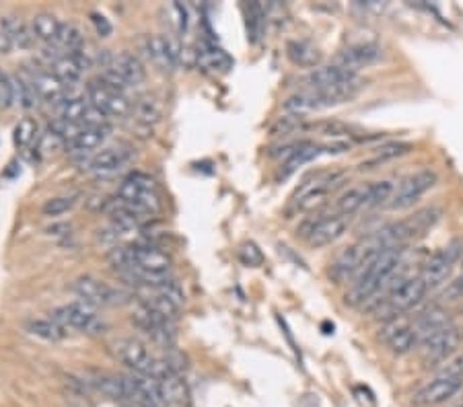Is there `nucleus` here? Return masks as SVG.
I'll return each instance as SVG.
<instances>
[{
  "label": "nucleus",
  "instance_id": "obj_26",
  "mask_svg": "<svg viewBox=\"0 0 463 407\" xmlns=\"http://www.w3.org/2000/svg\"><path fill=\"white\" fill-rule=\"evenodd\" d=\"M107 134H109L107 124H105V126H89V128L85 126V128L81 130V134H79L72 142H68L66 146H68L72 153L87 155V153L95 150L97 146H101V142L107 138Z\"/></svg>",
  "mask_w": 463,
  "mask_h": 407
},
{
  "label": "nucleus",
  "instance_id": "obj_30",
  "mask_svg": "<svg viewBox=\"0 0 463 407\" xmlns=\"http://www.w3.org/2000/svg\"><path fill=\"white\" fill-rule=\"evenodd\" d=\"M25 331L31 333V335H36V337H40V339H46V341H60V339H64L66 333H68V331H66L60 323H56L52 317H50V319H29V321L25 323Z\"/></svg>",
  "mask_w": 463,
  "mask_h": 407
},
{
  "label": "nucleus",
  "instance_id": "obj_41",
  "mask_svg": "<svg viewBox=\"0 0 463 407\" xmlns=\"http://www.w3.org/2000/svg\"><path fill=\"white\" fill-rule=\"evenodd\" d=\"M64 146H66V142L58 134H54L52 130H48L46 134H42L40 144H38L40 153H44V155H54V153L62 150Z\"/></svg>",
  "mask_w": 463,
  "mask_h": 407
},
{
  "label": "nucleus",
  "instance_id": "obj_46",
  "mask_svg": "<svg viewBox=\"0 0 463 407\" xmlns=\"http://www.w3.org/2000/svg\"><path fill=\"white\" fill-rule=\"evenodd\" d=\"M13 48H15V44H13L11 36L5 34V31H0V54H9Z\"/></svg>",
  "mask_w": 463,
  "mask_h": 407
},
{
  "label": "nucleus",
  "instance_id": "obj_35",
  "mask_svg": "<svg viewBox=\"0 0 463 407\" xmlns=\"http://www.w3.org/2000/svg\"><path fill=\"white\" fill-rule=\"evenodd\" d=\"M56 46L68 50V54L81 50L85 46V36H83L81 27L75 25V23H62L60 25V34L56 38Z\"/></svg>",
  "mask_w": 463,
  "mask_h": 407
},
{
  "label": "nucleus",
  "instance_id": "obj_7",
  "mask_svg": "<svg viewBox=\"0 0 463 407\" xmlns=\"http://www.w3.org/2000/svg\"><path fill=\"white\" fill-rule=\"evenodd\" d=\"M118 198L146 214H157L161 210V196L157 192L155 179L146 173H130L118 187Z\"/></svg>",
  "mask_w": 463,
  "mask_h": 407
},
{
  "label": "nucleus",
  "instance_id": "obj_39",
  "mask_svg": "<svg viewBox=\"0 0 463 407\" xmlns=\"http://www.w3.org/2000/svg\"><path fill=\"white\" fill-rule=\"evenodd\" d=\"M38 138V124L31 118H25L19 122V126L15 128V144L19 148H27L34 144V140Z\"/></svg>",
  "mask_w": 463,
  "mask_h": 407
},
{
  "label": "nucleus",
  "instance_id": "obj_23",
  "mask_svg": "<svg viewBox=\"0 0 463 407\" xmlns=\"http://www.w3.org/2000/svg\"><path fill=\"white\" fill-rule=\"evenodd\" d=\"M414 150V144L412 142H401V140H393V142H385L381 144L379 148H375V153L365 159L360 163V169H375L383 163H389V161H395V159H401L406 155H410Z\"/></svg>",
  "mask_w": 463,
  "mask_h": 407
},
{
  "label": "nucleus",
  "instance_id": "obj_45",
  "mask_svg": "<svg viewBox=\"0 0 463 407\" xmlns=\"http://www.w3.org/2000/svg\"><path fill=\"white\" fill-rule=\"evenodd\" d=\"M91 23L95 25V31H97V36H101V38H109L111 31H114L111 23H109L107 17L101 15V13H91Z\"/></svg>",
  "mask_w": 463,
  "mask_h": 407
},
{
  "label": "nucleus",
  "instance_id": "obj_27",
  "mask_svg": "<svg viewBox=\"0 0 463 407\" xmlns=\"http://www.w3.org/2000/svg\"><path fill=\"white\" fill-rule=\"evenodd\" d=\"M287 56L291 58L293 64L301 66V68H317L319 60H321V54L315 46H311L309 42H299V40H293L287 44Z\"/></svg>",
  "mask_w": 463,
  "mask_h": 407
},
{
  "label": "nucleus",
  "instance_id": "obj_9",
  "mask_svg": "<svg viewBox=\"0 0 463 407\" xmlns=\"http://www.w3.org/2000/svg\"><path fill=\"white\" fill-rule=\"evenodd\" d=\"M52 319L56 323H60L66 331L75 329V331H83L89 335H101L107 331V323L103 319H99L95 306L83 302V300H75V302L54 308Z\"/></svg>",
  "mask_w": 463,
  "mask_h": 407
},
{
  "label": "nucleus",
  "instance_id": "obj_15",
  "mask_svg": "<svg viewBox=\"0 0 463 407\" xmlns=\"http://www.w3.org/2000/svg\"><path fill=\"white\" fill-rule=\"evenodd\" d=\"M463 389V376L453 374H436L432 380H428L424 386H420L414 393V405L416 407H436L453 399Z\"/></svg>",
  "mask_w": 463,
  "mask_h": 407
},
{
  "label": "nucleus",
  "instance_id": "obj_36",
  "mask_svg": "<svg viewBox=\"0 0 463 407\" xmlns=\"http://www.w3.org/2000/svg\"><path fill=\"white\" fill-rule=\"evenodd\" d=\"M198 62L204 68H212V70H226L230 64H233L222 50H218V48H214L210 44L202 46V50L198 52Z\"/></svg>",
  "mask_w": 463,
  "mask_h": 407
},
{
  "label": "nucleus",
  "instance_id": "obj_47",
  "mask_svg": "<svg viewBox=\"0 0 463 407\" xmlns=\"http://www.w3.org/2000/svg\"><path fill=\"white\" fill-rule=\"evenodd\" d=\"M459 263H461V270H463V253H461V261Z\"/></svg>",
  "mask_w": 463,
  "mask_h": 407
},
{
  "label": "nucleus",
  "instance_id": "obj_2",
  "mask_svg": "<svg viewBox=\"0 0 463 407\" xmlns=\"http://www.w3.org/2000/svg\"><path fill=\"white\" fill-rule=\"evenodd\" d=\"M362 89H365V81L360 77L350 81V83H344V85H338V87H332V89H323V91L303 89V91L291 95L282 103V109L289 116L303 118L305 114H311V111H321V109H328V107L348 103L354 97H358V93Z\"/></svg>",
  "mask_w": 463,
  "mask_h": 407
},
{
  "label": "nucleus",
  "instance_id": "obj_28",
  "mask_svg": "<svg viewBox=\"0 0 463 407\" xmlns=\"http://www.w3.org/2000/svg\"><path fill=\"white\" fill-rule=\"evenodd\" d=\"M0 31L9 34L11 40H13V44H15V48H19V50H29L34 46V42H36L34 31L21 19H17V17L0 19Z\"/></svg>",
  "mask_w": 463,
  "mask_h": 407
},
{
  "label": "nucleus",
  "instance_id": "obj_11",
  "mask_svg": "<svg viewBox=\"0 0 463 407\" xmlns=\"http://www.w3.org/2000/svg\"><path fill=\"white\" fill-rule=\"evenodd\" d=\"M461 253H463V243L461 241H453L445 247H438L422 265L420 270V278L424 280V284L428 286V290H434L442 284L449 282V276L453 274V267L461 261Z\"/></svg>",
  "mask_w": 463,
  "mask_h": 407
},
{
  "label": "nucleus",
  "instance_id": "obj_19",
  "mask_svg": "<svg viewBox=\"0 0 463 407\" xmlns=\"http://www.w3.org/2000/svg\"><path fill=\"white\" fill-rule=\"evenodd\" d=\"M358 79L356 73H350L338 64H328V66H317L313 68L307 77H305V89H311V91H323V89H332V87H338V85H344V83H350Z\"/></svg>",
  "mask_w": 463,
  "mask_h": 407
},
{
  "label": "nucleus",
  "instance_id": "obj_12",
  "mask_svg": "<svg viewBox=\"0 0 463 407\" xmlns=\"http://www.w3.org/2000/svg\"><path fill=\"white\" fill-rule=\"evenodd\" d=\"M116 360L126 364L132 372L153 376L155 368L159 364V358L150 354L146 343H142L138 337H118L109 343L107 347Z\"/></svg>",
  "mask_w": 463,
  "mask_h": 407
},
{
  "label": "nucleus",
  "instance_id": "obj_24",
  "mask_svg": "<svg viewBox=\"0 0 463 407\" xmlns=\"http://www.w3.org/2000/svg\"><path fill=\"white\" fill-rule=\"evenodd\" d=\"M159 386H161V395H163V401L167 407H187L189 393L179 374L171 372V374L159 378Z\"/></svg>",
  "mask_w": 463,
  "mask_h": 407
},
{
  "label": "nucleus",
  "instance_id": "obj_3",
  "mask_svg": "<svg viewBox=\"0 0 463 407\" xmlns=\"http://www.w3.org/2000/svg\"><path fill=\"white\" fill-rule=\"evenodd\" d=\"M428 286L424 284V280L420 276H404L399 278L395 284H391V288L385 292V298L379 300L373 308L377 311H385L387 313V321L401 317L404 313L412 311L414 306H418L426 294H428Z\"/></svg>",
  "mask_w": 463,
  "mask_h": 407
},
{
  "label": "nucleus",
  "instance_id": "obj_20",
  "mask_svg": "<svg viewBox=\"0 0 463 407\" xmlns=\"http://www.w3.org/2000/svg\"><path fill=\"white\" fill-rule=\"evenodd\" d=\"M132 159H134V150L130 146H109L93 155L91 161L87 163V169L93 173L109 175L126 167Z\"/></svg>",
  "mask_w": 463,
  "mask_h": 407
},
{
  "label": "nucleus",
  "instance_id": "obj_31",
  "mask_svg": "<svg viewBox=\"0 0 463 407\" xmlns=\"http://www.w3.org/2000/svg\"><path fill=\"white\" fill-rule=\"evenodd\" d=\"M89 99L85 97H66L62 103L56 105V111H58V120H64V122H70V124H81L83 126V120H85V114L89 109Z\"/></svg>",
  "mask_w": 463,
  "mask_h": 407
},
{
  "label": "nucleus",
  "instance_id": "obj_13",
  "mask_svg": "<svg viewBox=\"0 0 463 407\" xmlns=\"http://www.w3.org/2000/svg\"><path fill=\"white\" fill-rule=\"evenodd\" d=\"M132 323L144 331L146 335H150L157 343L165 345V347H171L173 341H175V323L161 317L159 313H155L148 304H144L142 300H138L132 308Z\"/></svg>",
  "mask_w": 463,
  "mask_h": 407
},
{
  "label": "nucleus",
  "instance_id": "obj_18",
  "mask_svg": "<svg viewBox=\"0 0 463 407\" xmlns=\"http://www.w3.org/2000/svg\"><path fill=\"white\" fill-rule=\"evenodd\" d=\"M144 52L159 70H173L179 64V46L165 36H148L144 40Z\"/></svg>",
  "mask_w": 463,
  "mask_h": 407
},
{
  "label": "nucleus",
  "instance_id": "obj_43",
  "mask_svg": "<svg viewBox=\"0 0 463 407\" xmlns=\"http://www.w3.org/2000/svg\"><path fill=\"white\" fill-rule=\"evenodd\" d=\"M440 374H453V376H463V352H457L453 358H449L445 364L438 368Z\"/></svg>",
  "mask_w": 463,
  "mask_h": 407
},
{
  "label": "nucleus",
  "instance_id": "obj_38",
  "mask_svg": "<svg viewBox=\"0 0 463 407\" xmlns=\"http://www.w3.org/2000/svg\"><path fill=\"white\" fill-rule=\"evenodd\" d=\"M77 200H79V196H77V194L52 198V200H48V202L44 204L42 212H44V216H60V214H64V212L72 210V208H75V204H77Z\"/></svg>",
  "mask_w": 463,
  "mask_h": 407
},
{
  "label": "nucleus",
  "instance_id": "obj_29",
  "mask_svg": "<svg viewBox=\"0 0 463 407\" xmlns=\"http://www.w3.org/2000/svg\"><path fill=\"white\" fill-rule=\"evenodd\" d=\"M60 21L52 13H38L31 21V31L38 42L44 44H56V38L60 34Z\"/></svg>",
  "mask_w": 463,
  "mask_h": 407
},
{
  "label": "nucleus",
  "instance_id": "obj_4",
  "mask_svg": "<svg viewBox=\"0 0 463 407\" xmlns=\"http://www.w3.org/2000/svg\"><path fill=\"white\" fill-rule=\"evenodd\" d=\"M350 224H352V216H346V214H338V212L315 214L305 218L299 224L297 235L305 239L311 247H326L342 239L348 233Z\"/></svg>",
  "mask_w": 463,
  "mask_h": 407
},
{
  "label": "nucleus",
  "instance_id": "obj_10",
  "mask_svg": "<svg viewBox=\"0 0 463 407\" xmlns=\"http://www.w3.org/2000/svg\"><path fill=\"white\" fill-rule=\"evenodd\" d=\"M72 292L91 306H120L132 300V294L124 288L111 286L95 276H81L72 282Z\"/></svg>",
  "mask_w": 463,
  "mask_h": 407
},
{
  "label": "nucleus",
  "instance_id": "obj_17",
  "mask_svg": "<svg viewBox=\"0 0 463 407\" xmlns=\"http://www.w3.org/2000/svg\"><path fill=\"white\" fill-rule=\"evenodd\" d=\"M381 58H383V48L379 44L362 42V44H354V46L346 48L344 52H340V56L336 58V64L358 75L360 68H367V66L379 62Z\"/></svg>",
  "mask_w": 463,
  "mask_h": 407
},
{
  "label": "nucleus",
  "instance_id": "obj_21",
  "mask_svg": "<svg viewBox=\"0 0 463 407\" xmlns=\"http://www.w3.org/2000/svg\"><path fill=\"white\" fill-rule=\"evenodd\" d=\"M31 85L36 89V95L48 103H62L68 95H66V85L54 75V73H38L31 79Z\"/></svg>",
  "mask_w": 463,
  "mask_h": 407
},
{
  "label": "nucleus",
  "instance_id": "obj_42",
  "mask_svg": "<svg viewBox=\"0 0 463 407\" xmlns=\"http://www.w3.org/2000/svg\"><path fill=\"white\" fill-rule=\"evenodd\" d=\"M239 257H241V261L243 263H248V265H260L262 261H264V253L260 251V247L256 245V243H246L241 249H239Z\"/></svg>",
  "mask_w": 463,
  "mask_h": 407
},
{
  "label": "nucleus",
  "instance_id": "obj_34",
  "mask_svg": "<svg viewBox=\"0 0 463 407\" xmlns=\"http://www.w3.org/2000/svg\"><path fill=\"white\" fill-rule=\"evenodd\" d=\"M132 111H134L136 120H138L140 124H146V126L157 124V122L161 120V114H163L159 101H157L155 97H150V95L136 99V103L132 105Z\"/></svg>",
  "mask_w": 463,
  "mask_h": 407
},
{
  "label": "nucleus",
  "instance_id": "obj_25",
  "mask_svg": "<svg viewBox=\"0 0 463 407\" xmlns=\"http://www.w3.org/2000/svg\"><path fill=\"white\" fill-rule=\"evenodd\" d=\"M111 68H114V70H116L130 87H132V85H140V83H144V79H146V73H144L142 62H140L134 54H130V52L118 54V56L114 58Z\"/></svg>",
  "mask_w": 463,
  "mask_h": 407
},
{
  "label": "nucleus",
  "instance_id": "obj_1",
  "mask_svg": "<svg viewBox=\"0 0 463 407\" xmlns=\"http://www.w3.org/2000/svg\"><path fill=\"white\" fill-rule=\"evenodd\" d=\"M401 265H404V249H387L377 253L352 280L346 292V304L373 308L381 300V294L391 288V282L401 270Z\"/></svg>",
  "mask_w": 463,
  "mask_h": 407
},
{
  "label": "nucleus",
  "instance_id": "obj_33",
  "mask_svg": "<svg viewBox=\"0 0 463 407\" xmlns=\"http://www.w3.org/2000/svg\"><path fill=\"white\" fill-rule=\"evenodd\" d=\"M52 73L68 87V85H75V83H79V79L83 77V68H81V64L70 56V54H64L62 58H58L54 64H52Z\"/></svg>",
  "mask_w": 463,
  "mask_h": 407
},
{
  "label": "nucleus",
  "instance_id": "obj_16",
  "mask_svg": "<svg viewBox=\"0 0 463 407\" xmlns=\"http://www.w3.org/2000/svg\"><path fill=\"white\" fill-rule=\"evenodd\" d=\"M379 339L397 356H404V354H408V352H412L414 347L420 345V337H418L414 319L410 321V319H401V317L389 319L383 325Z\"/></svg>",
  "mask_w": 463,
  "mask_h": 407
},
{
  "label": "nucleus",
  "instance_id": "obj_37",
  "mask_svg": "<svg viewBox=\"0 0 463 407\" xmlns=\"http://www.w3.org/2000/svg\"><path fill=\"white\" fill-rule=\"evenodd\" d=\"M11 85H13V105L31 109L36 105V97H38L34 85L21 77H11Z\"/></svg>",
  "mask_w": 463,
  "mask_h": 407
},
{
  "label": "nucleus",
  "instance_id": "obj_22",
  "mask_svg": "<svg viewBox=\"0 0 463 407\" xmlns=\"http://www.w3.org/2000/svg\"><path fill=\"white\" fill-rule=\"evenodd\" d=\"M91 389L99 391L101 395L116 399V401H128V386L124 376L118 374H109V372H93L91 376L85 378Z\"/></svg>",
  "mask_w": 463,
  "mask_h": 407
},
{
  "label": "nucleus",
  "instance_id": "obj_14",
  "mask_svg": "<svg viewBox=\"0 0 463 407\" xmlns=\"http://www.w3.org/2000/svg\"><path fill=\"white\" fill-rule=\"evenodd\" d=\"M459 341H461V331L455 323L449 321L442 327H438L434 333L424 337L420 341V347H422V354L428 362L445 364L449 358H453L457 354Z\"/></svg>",
  "mask_w": 463,
  "mask_h": 407
},
{
  "label": "nucleus",
  "instance_id": "obj_44",
  "mask_svg": "<svg viewBox=\"0 0 463 407\" xmlns=\"http://www.w3.org/2000/svg\"><path fill=\"white\" fill-rule=\"evenodd\" d=\"M0 105L3 107L13 105V85H11V77L7 75L0 77Z\"/></svg>",
  "mask_w": 463,
  "mask_h": 407
},
{
  "label": "nucleus",
  "instance_id": "obj_6",
  "mask_svg": "<svg viewBox=\"0 0 463 407\" xmlns=\"http://www.w3.org/2000/svg\"><path fill=\"white\" fill-rule=\"evenodd\" d=\"M346 179V173L342 171H328V173H319L315 177H311L309 181H305L295 196L291 198L289 204V214L293 212H303V210H311L317 204H321L336 187H340Z\"/></svg>",
  "mask_w": 463,
  "mask_h": 407
},
{
  "label": "nucleus",
  "instance_id": "obj_32",
  "mask_svg": "<svg viewBox=\"0 0 463 407\" xmlns=\"http://www.w3.org/2000/svg\"><path fill=\"white\" fill-rule=\"evenodd\" d=\"M144 304H148L155 313H159L161 317H165V319H169V321H177L179 319V311H181V306L177 304V302H173L171 298H167L165 294H161V292H155L153 290V294H146V296H142L140 298Z\"/></svg>",
  "mask_w": 463,
  "mask_h": 407
},
{
  "label": "nucleus",
  "instance_id": "obj_40",
  "mask_svg": "<svg viewBox=\"0 0 463 407\" xmlns=\"http://www.w3.org/2000/svg\"><path fill=\"white\" fill-rule=\"evenodd\" d=\"M438 300L442 304H453V302L463 300V270H461V274H457L455 278H451L445 284V288L438 294Z\"/></svg>",
  "mask_w": 463,
  "mask_h": 407
},
{
  "label": "nucleus",
  "instance_id": "obj_8",
  "mask_svg": "<svg viewBox=\"0 0 463 407\" xmlns=\"http://www.w3.org/2000/svg\"><path fill=\"white\" fill-rule=\"evenodd\" d=\"M438 183V173L430 167L418 169L410 175H406L404 179L397 181L395 192L387 204V208L391 210H406L412 208L414 204H418L432 187H436Z\"/></svg>",
  "mask_w": 463,
  "mask_h": 407
},
{
  "label": "nucleus",
  "instance_id": "obj_5",
  "mask_svg": "<svg viewBox=\"0 0 463 407\" xmlns=\"http://www.w3.org/2000/svg\"><path fill=\"white\" fill-rule=\"evenodd\" d=\"M381 251H387V249H381L377 245V241L369 235L367 239H360L352 245H348L344 251H340V255L334 259L332 267H330V278L336 282V284H342L346 280H354L362 267Z\"/></svg>",
  "mask_w": 463,
  "mask_h": 407
}]
</instances>
